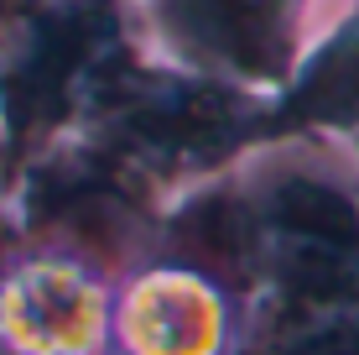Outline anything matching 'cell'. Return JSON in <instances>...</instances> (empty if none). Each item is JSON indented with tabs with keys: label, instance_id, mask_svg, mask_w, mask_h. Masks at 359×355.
<instances>
[{
	"label": "cell",
	"instance_id": "obj_2",
	"mask_svg": "<svg viewBox=\"0 0 359 355\" xmlns=\"http://www.w3.org/2000/svg\"><path fill=\"white\" fill-rule=\"evenodd\" d=\"M115 167H193L224 157L250 131V110L229 89L188 79H115L89 105Z\"/></svg>",
	"mask_w": 359,
	"mask_h": 355
},
{
	"label": "cell",
	"instance_id": "obj_3",
	"mask_svg": "<svg viewBox=\"0 0 359 355\" xmlns=\"http://www.w3.org/2000/svg\"><path fill=\"white\" fill-rule=\"evenodd\" d=\"M182 16L208 37L214 47H224L240 63H266L271 53V27H276L281 0H177Z\"/></svg>",
	"mask_w": 359,
	"mask_h": 355
},
{
	"label": "cell",
	"instance_id": "obj_5",
	"mask_svg": "<svg viewBox=\"0 0 359 355\" xmlns=\"http://www.w3.org/2000/svg\"><path fill=\"white\" fill-rule=\"evenodd\" d=\"M287 355H359V298L287 324Z\"/></svg>",
	"mask_w": 359,
	"mask_h": 355
},
{
	"label": "cell",
	"instance_id": "obj_4",
	"mask_svg": "<svg viewBox=\"0 0 359 355\" xmlns=\"http://www.w3.org/2000/svg\"><path fill=\"white\" fill-rule=\"evenodd\" d=\"M292 110L302 120H359V21L313 63Z\"/></svg>",
	"mask_w": 359,
	"mask_h": 355
},
{
	"label": "cell",
	"instance_id": "obj_1",
	"mask_svg": "<svg viewBox=\"0 0 359 355\" xmlns=\"http://www.w3.org/2000/svg\"><path fill=\"white\" fill-rule=\"evenodd\" d=\"M115 73L120 37L104 0H47L11 27V42L0 53L6 120L32 136L68 110L94 105Z\"/></svg>",
	"mask_w": 359,
	"mask_h": 355
}]
</instances>
